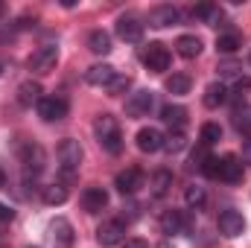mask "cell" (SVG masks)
I'll return each mask as SVG.
<instances>
[{"mask_svg": "<svg viewBox=\"0 0 251 248\" xmlns=\"http://www.w3.org/2000/svg\"><path fill=\"white\" fill-rule=\"evenodd\" d=\"M94 134H97V140H100V146L108 152V155H117L120 149H123V134H120V123L111 117V114H102V117H97V123H94Z\"/></svg>", "mask_w": 251, "mask_h": 248, "instance_id": "obj_1", "label": "cell"}, {"mask_svg": "<svg viewBox=\"0 0 251 248\" xmlns=\"http://www.w3.org/2000/svg\"><path fill=\"white\" fill-rule=\"evenodd\" d=\"M59 170H62L64 175H73L76 170H79V164H82V146H79V140H73V137H67L59 143Z\"/></svg>", "mask_w": 251, "mask_h": 248, "instance_id": "obj_2", "label": "cell"}, {"mask_svg": "<svg viewBox=\"0 0 251 248\" xmlns=\"http://www.w3.org/2000/svg\"><path fill=\"white\" fill-rule=\"evenodd\" d=\"M35 108H38V117L47 123H59L67 117V99H62V97H41V102Z\"/></svg>", "mask_w": 251, "mask_h": 248, "instance_id": "obj_3", "label": "cell"}, {"mask_svg": "<svg viewBox=\"0 0 251 248\" xmlns=\"http://www.w3.org/2000/svg\"><path fill=\"white\" fill-rule=\"evenodd\" d=\"M140 59H143V64H146L152 73H164V70L170 67V50H167L161 41H152V44L143 50Z\"/></svg>", "mask_w": 251, "mask_h": 248, "instance_id": "obj_4", "label": "cell"}, {"mask_svg": "<svg viewBox=\"0 0 251 248\" xmlns=\"http://www.w3.org/2000/svg\"><path fill=\"white\" fill-rule=\"evenodd\" d=\"M59 62V47H53V44H44V47H38L32 56H29V70H35V73H50L53 67Z\"/></svg>", "mask_w": 251, "mask_h": 248, "instance_id": "obj_5", "label": "cell"}, {"mask_svg": "<svg viewBox=\"0 0 251 248\" xmlns=\"http://www.w3.org/2000/svg\"><path fill=\"white\" fill-rule=\"evenodd\" d=\"M216 225H219V234L228 237V240H234V237H240V234L246 231V219H243V213H237V210H222L219 219H216Z\"/></svg>", "mask_w": 251, "mask_h": 248, "instance_id": "obj_6", "label": "cell"}, {"mask_svg": "<svg viewBox=\"0 0 251 248\" xmlns=\"http://www.w3.org/2000/svg\"><path fill=\"white\" fill-rule=\"evenodd\" d=\"M123 234H126L123 222H120V219H111V222H102V225L97 228V243L102 248H111L123 240Z\"/></svg>", "mask_w": 251, "mask_h": 248, "instance_id": "obj_7", "label": "cell"}, {"mask_svg": "<svg viewBox=\"0 0 251 248\" xmlns=\"http://www.w3.org/2000/svg\"><path fill=\"white\" fill-rule=\"evenodd\" d=\"M143 170H137V167H128V170H123V173H117V178H114V184H117V190L123 193V196H131V193H137L140 187H143Z\"/></svg>", "mask_w": 251, "mask_h": 248, "instance_id": "obj_8", "label": "cell"}, {"mask_svg": "<svg viewBox=\"0 0 251 248\" xmlns=\"http://www.w3.org/2000/svg\"><path fill=\"white\" fill-rule=\"evenodd\" d=\"M152 91H137V94H131L128 99H126V114L128 117H146L149 111H152Z\"/></svg>", "mask_w": 251, "mask_h": 248, "instance_id": "obj_9", "label": "cell"}, {"mask_svg": "<svg viewBox=\"0 0 251 248\" xmlns=\"http://www.w3.org/2000/svg\"><path fill=\"white\" fill-rule=\"evenodd\" d=\"M114 76H117V70H114L111 64H94V67H88L85 82L94 85V88H108V85L114 82Z\"/></svg>", "mask_w": 251, "mask_h": 248, "instance_id": "obj_10", "label": "cell"}, {"mask_svg": "<svg viewBox=\"0 0 251 248\" xmlns=\"http://www.w3.org/2000/svg\"><path fill=\"white\" fill-rule=\"evenodd\" d=\"M219 178L228 181V184L243 181V161H240L237 155H225V158H219Z\"/></svg>", "mask_w": 251, "mask_h": 248, "instance_id": "obj_11", "label": "cell"}, {"mask_svg": "<svg viewBox=\"0 0 251 248\" xmlns=\"http://www.w3.org/2000/svg\"><path fill=\"white\" fill-rule=\"evenodd\" d=\"M105 204H108V193H105L102 187H85V193H82V207H85L88 213H100V210H105Z\"/></svg>", "mask_w": 251, "mask_h": 248, "instance_id": "obj_12", "label": "cell"}, {"mask_svg": "<svg viewBox=\"0 0 251 248\" xmlns=\"http://www.w3.org/2000/svg\"><path fill=\"white\" fill-rule=\"evenodd\" d=\"M137 149L140 152H149V155L158 152V149H164V134L158 128H152V125L149 128H140L137 131Z\"/></svg>", "mask_w": 251, "mask_h": 248, "instance_id": "obj_13", "label": "cell"}, {"mask_svg": "<svg viewBox=\"0 0 251 248\" xmlns=\"http://www.w3.org/2000/svg\"><path fill=\"white\" fill-rule=\"evenodd\" d=\"M173 24H178V9L176 6H155L149 12V26L164 29V26H173Z\"/></svg>", "mask_w": 251, "mask_h": 248, "instance_id": "obj_14", "label": "cell"}, {"mask_svg": "<svg viewBox=\"0 0 251 248\" xmlns=\"http://www.w3.org/2000/svg\"><path fill=\"white\" fill-rule=\"evenodd\" d=\"M117 35L123 41H128V44H137L143 38V24L137 18H120L117 21Z\"/></svg>", "mask_w": 251, "mask_h": 248, "instance_id": "obj_15", "label": "cell"}, {"mask_svg": "<svg viewBox=\"0 0 251 248\" xmlns=\"http://www.w3.org/2000/svg\"><path fill=\"white\" fill-rule=\"evenodd\" d=\"M161 231L164 234H184L187 231V216L181 213V210H167L164 216H161Z\"/></svg>", "mask_w": 251, "mask_h": 248, "instance_id": "obj_16", "label": "cell"}, {"mask_svg": "<svg viewBox=\"0 0 251 248\" xmlns=\"http://www.w3.org/2000/svg\"><path fill=\"white\" fill-rule=\"evenodd\" d=\"M53 248H70L73 246V228L67 219H56L53 222Z\"/></svg>", "mask_w": 251, "mask_h": 248, "instance_id": "obj_17", "label": "cell"}, {"mask_svg": "<svg viewBox=\"0 0 251 248\" xmlns=\"http://www.w3.org/2000/svg\"><path fill=\"white\" fill-rule=\"evenodd\" d=\"M149 187H152V196H155V198H164V196L170 193V187H173V173H170V170H155Z\"/></svg>", "mask_w": 251, "mask_h": 248, "instance_id": "obj_18", "label": "cell"}, {"mask_svg": "<svg viewBox=\"0 0 251 248\" xmlns=\"http://www.w3.org/2000/svg\"><path fill=\"white\" fill-rule=\"evenodd\" d=\"M88 50H91V53H97V56L111 53V35H108V32H102V29H94V32L88 35Z\"/></svg>", "mask_w": 251, "mask_h": 248, "instance_id": "obj_19", "label": "cell"}, {"mask_svg": "<svg viewBox=\"0 0 251 248\" xmlns=\"http://www.w3.org/2000/svg\"><path fill=\"white\" fill-rule=\"evenodd\" d=\"M201 99H204L207 108H219V105L228 99V88H225L222 82H213V85L204 88V97H201Z\"/></svg>", "mask_w": 251, "mask_h": 248, "instance_id": "obj_20", "label": "cell"}, {"mask_svg": "<svg viewBox=\"0 0 251 248\" xmlns=\"http://www.w3.org/2000/svg\"><path fill=\"white\" fill-rule=\"evenodd\" d=\"M176 50H178V56H184V59H196V56L201 53V38H196V35H181V38L176 41Z\"/></svg>", "mask_w": 251, "mask_h": 248, "instance_id": "obj_21", "label": "cell"}, {"mask_svg": "<svg viewBox=\"0 0 251 248\" xmlns=\"http://www.w3.org/2000/svg\"><path fill=\"white\" fill-rule=\"evenodd\" d=\"M18 102L21 105H38L41 102V85L38 82H24L21 88H18Z\"/></svg>", "mask_w": 251, "mask_h": 248, "instance_id": "obj_22", "label": "cell"}, {"mask_svg": "<svg viewBox=\"0 0 251 248\" xmlns=\"http://www.w3.org/2000/svg\"><path fill=\"white\" fill-rule=\"evenodd\" d=\"M161 120L167 125H176V128H181V125L187 123V111L181 108V105H164V111H161Z\"/></svg>", "mask_w": 251, "mask_h": 248, "instance_id": "obj_23", "label": "cell"}, {"mask_svg": "<svg viewBox=\"0 0 251 248\" xmlns=\"http://www.w3.org/2000/svg\"><path fill=\"white\" fill-rule=\"evenodd\" d=\"M64 201H67V187H64V184L44 187V204L56 207V204H64Z\"/></svg>", "mask_w": 251, "mask_h": 248, "instance_id": "obj_24", "label": "cell"}, {"mask_svg": "<svg viewBox=\"0 0 251 248\" xmlns=\"http://www.w3.org/2000/svg\"><path fill=\"white\" fill-rule=\"evenodd\" d=\"M240 47H243V41H240L237 32H228V35H219V38H216V50H219V53H228V56H231V53H237Z\"/></svg>", "mask_w": 251, "mask_h": 248, "instance_id": "obj_25", "label": "cell"}, {"mask_svg": "<svg viewBox=\"0 0 251 248\" xmlns=\"http://www.w3.org/2000/svg\"><path fill=\"white\" fill-rule=\"evenodd\" d=\"M167 91H170V94H178V97L187 94L190 91V76L187 73H173V76L167 79Z\"/></svg>", "mask_w": 251, "mask_h": 248, "instance_id": "obj_26", "label": "cell"}, {"mask_svg": "<svg viewBox=\"0 0 251 248\" xmlns=\"http://www.w3.org/2000/svg\"><path fill=\"white\" fill-rule=\"evenodd\" d=\"M184 201H187V207H193V210H201V207H204V201H207V193H204V187H187V193H184Z\"/></svg>", "mask_w": 251, "mask_h": 248, "instance_id": "obj_27", "label": "cell"}, {"mask_svg": "<svg viewBox=\"0 0 251 248\" xmlns=\"http://www.w3.org/2000/svg\"><path fill=\"white\" fill-rule=\"evenodd\" d=\"M234 125H237V131L251 134V105H243L234 111Z\"/></svg>", "mask_w": 251, "mask_h": 248, "instance_id": "obj_28", "label": "cell"}, {"mask_svg": "<svg viewBox=\"0 0 251 248\" xmlns=\"http://www.w3.org/2000/svg\"><path fill=\"white\" fill-rule=\"evenodd\" d=\"M216 140H222V128L216 123H204L201 125V143L210 146V143H216Z\"/></svg>", "mask_w": 251, "mask_h": 248, "instance_id": "obj_29", "label": "cell"}, {"mask_svg": "<svg viewBox=\"0 0 251 248\" xmlns=\"http://www.w3.org/2000/svg\"><path fill=\"white\" fill-rule=\"evenodd\" d=\"M193 15H196V18H201V21H210V24H213L216 18H222V12H219L216 6H210V3H201V6H196V9H193Z\"/></svg>", "mask_w": 251, "mask_h": 248, "instance_id": "obj_30", "label": "cell"}, {"mask_svg": "<svg viewBox=\"0 0 251 248\" xmlns=\"http://www.w3.org/2000/svg\"><path fill=\"white\" fill-rule=\"evenodd\" d=\"M187 143H184V134L181 131H176V134H170V137H164V149L167 152H181Z\"/></svg>", "mask_w": 251, "mask_h": 248, "instance_id": "obj_31", "label": "cell"}, {"mask_svg": "<svg viewBox=\"0 0 251 248\" xmlns=\"http://www.w3.org/2000/svg\"><path fill=\"white\" fill-rule=\"evenodd\" d=\"M128 88H131V79H128V76H114V82L108 85V94H111V97H120Z\"/></svg>", "mask_w": 251, "mask_h": 248, "instance_id": "obj_32", "label": "cell"}, {"mask_svg": "<svg viewBox=\"0 0 251 248\" xmlns=\"http://www.w3.org/2000/svg\"><path fill=\"white\" fill-rule=\"evenodd\" d=\"M201 173H204V175H210V178H219V158H213V155H210V158L204 161Z\"/></svg>", "mask_w": 251, "mask_h": 248, "instance_id": "obj_33", "label": "cell"}, {"mask_svg": "<svg viewBox=\"0 0 251 248\" xmlns=\"http://www.w3.org/2000/svg\"><path fill=\"white\" fill-rule=\"evenodd\" d=\"M12 216H15V210H12L9 204L0 201V222H12Z\"/></svg>", "mask_w": 251, "mask_h": 248, "instance_id": "obj_34", "label": "cell"}, {"mask_svg": "<svg viewBox=\"0 0 251 248\" xmlns=\"http://www.w3.org/2000/svg\"><path fill=\"white\" fill-rule=\"evenodd\" d=\"M219 70H222V76H237V73H240V67H237V64H222Z\"/></svg>", "mask_w": 251, "mask_h": 248, "instance_id": "obj_35", "label": "cell"}, {"mask_svg": "<svg viewBox=\"0 0 251 248\" xmlns=\"http://www.w3.org/2000/svg\"><path fill=\"white\" fill-rule=\"evenodd\" d=\"M126 248H149V246H146L143 240H128V243H126Z\"/></svg>", "mask_w": 251, "mask_h": 248, "instance_id": "obj_36", "label": "cell"}, {"mask_svg": "<svg viewBox=\"0 0 251 248\" xmlns=\"http://www.w3.org/2000/svg\"><path fill=\"white\" fill-rule=\"evenodd\" d=\"M243 158H246V161H251V140L246 143V149H243Z\"/></svg>", "mask_w": 251, "mask_h": 248, "instance_id": "obj_37", "label": "cell"}, {"mask_svg": "<svg viewBox=\"0 0 251 248\" xmlns=\"http://www.w3.org/2000/svg\"><path fill=\"white\" fill-rule=\"evenodd\" d=\"M0 187H6V173L0 170Z\"/></svg>", "mask_w": 251, "mask_h": 248, "instance_id": "obj_38", "label": "cell"}, {"mask_svg": "<svg viewBox=\"0 0 251 248\" xmlns=\"http://www.w3.org/2000/svg\"><path fill=\"white\" fill-rule=\"evenodd\" d=\"M3 12H6V6H3V3H0V18H3Z\"/></svg>", "mask_w": 251, "mask_h": 248, "instance_id": "obj_39", "label": "cell"}, {"mask_svg": "<svg viewBox=\"0 0 251 248\" xmlns=\"http://www.w3.org/2000/svg\"><path fill=\"white\" fill-rule=\"evenodd\" d=\"M0 76H3V64H0Z\"/></svg>", "mask_w": 251, "mask_h": 248, "instance_id": "obj_40", "label": "cell"}]
</instances>
